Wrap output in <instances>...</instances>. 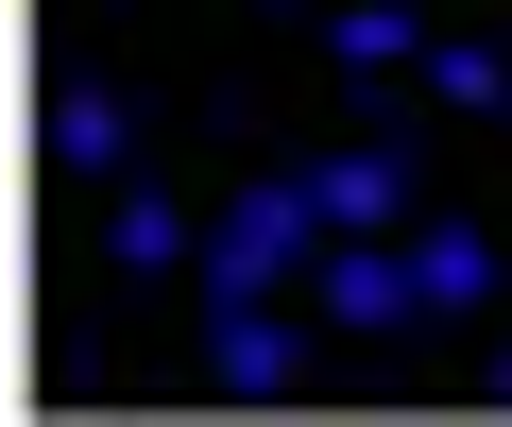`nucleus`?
<instances>
[{
	"mask_svg": "<svg viewBox=\"0 0 512 427\" xmlns=\"http://www.w3.org/2000/svg\"><path fill=\"white\" fill-rule=\"evenodd\" d=\"M325 52H342V69H427V18H410V0H342Z\"/></svg>",
	"mask_w": 512,
	"mask_h": 427,
	"instance_id": "7",
	"label": "nucleus"
},
{
	"mask_svg": "<svg viewBox=\"0 0 512 427\" xmlns=\"http://www.w3.org/2000/svg\"><path fill=\"white\" fill-rule=\"evenodd\" d=\"M103 257H120V274H171V257H205V240H188V205H171V188H120Z\"/></svg>",
	"mask_w": 512,
	"mask_h": 427,
	"instance_id": "8",
	"label": "nucleus"
},
{
	"mask_svg": "<svg viewBox=\"0 0 512 427\" xmlns=\"http://www.w3.org/2000/svg\"><path fill=\"white\" fill-rule=\"evenodd\" d=\"M205 359H222V393H291V376H308V325H274V308H222V342H205Z\"/></svg>",
	"mask_w": 512,
	"mask_h": 427,
	"instance_id": "5",
	"label": "nucleus"
},
{
	"mask_svg": "<svg viewBox=\"0 0 512 427\" xmlns=\"http://www.w3.org/2000/svg\"><path fill=\"white\" fill-rule=\"evenodd\" d=\"M52 154H69V171H120V154H137V103H120V86H52Z\"/></svg>",
	"mask_w": 512,
	"mask_h": 427,
	"instance_id": "6",
	"label": "nucleus"
},
{
	"mask_svg": "<svg viewBox=\"0 0 512 427\" xmlns=\"http://www.w3.org/2000/svg\"><path fill=\"white\" fill-rule=\"evenodd\" d=\"M308 291H325V325H359V342L427 308V291H410V240H325V257H308Z\"/></svg>",
	"mask_w": 512,
	"mask_h": 427,
	"instance_id": "2",
	"label": "nucleus"
},
{
	"mask_svg": "<svg viewBox=\"0 0 512 427\" xmlns=\"http://www.w3.org/2000/svg\"><path fill=\"white\" fill-rule=\"evenodd\" d=\"M427 86H444V103H461V120H495V103H512V69H495V52H478V35H427Z\"/></svg>",
	"mask_w": 512,
	"mask_h": 427,
	"instance_id": "9",
	"label": "nucleus"
},
{
	"mask_svg": "<svg viewBox=\"0 0 512 427\" xmlns=\"http://www.w3.org/2000/svg\"><path fill=\"white\" fill-rule=\"evenodd\" d=\"M478 393H495V410H512V342H495V376H478Z\"/></svg>",
	"mask_w": 512,
	"mask_h": 427,
	"instance_id": "10",
	"label": "nucleus"
},
{
	"mask_svg": "<svg viewBox=\"0 0 512 427\" xmlns=\"http://www.w3.org/2000/svg\"><path fill=\"white\" fill-rule=\"evenodd\" d=\"M308 205H325V240H410V171L393 154H325Z\"/></svg>",
	"mask_w": 512,
	"mask_h": 427,
	"instance_id": "3",
	"label": "nucleus"
},
{
	"mask_svg": "<svg viewBox=\"0 0 512 427\" xmlns=\"http://www.w3.org/2000/svg\"><path fill=\"white\" fill-rule=\"evenodd\" d=\"M410 291H427V325H478L495 308V240L478 223H410Z\"/></svg>",
	"mask_w": 512,
	"mask_h": 427,
	"instance_id": "4",
	"label": "nucleus"
},
{
	"mask_svg": "<svg viewBox=\"0 0 512 427\" xmlns=\"http://www.w3.org/2000/svg\"><path fill=\"white\" fill-rule=\"evenodd\" d=\"M308 257H325V205H308V171H291V188H239L222 223H205L188 291H205V325H222V308H274V291H308Z\"/></svg>",
	"mask_w": 512,
	"mask_h": 427,
	"instance_id": "1",
	"label": "nucleus"
}]
</instances>
